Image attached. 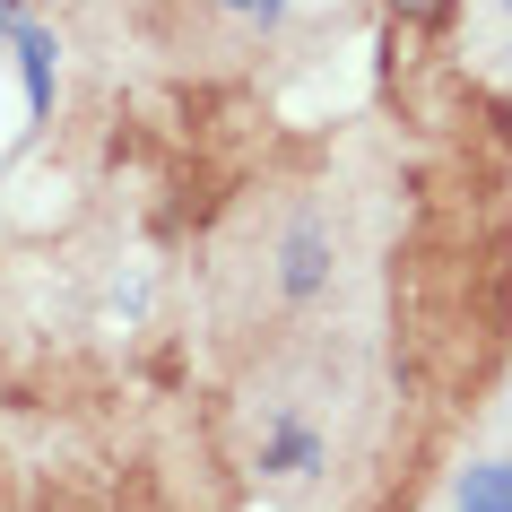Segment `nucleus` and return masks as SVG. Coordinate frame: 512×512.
<instances>
[{"mask_svg": "<svg viewBox=\"0 0 512 512\" xmlns=\"http://www.w3.org/2000/svg\"><path fill=\"white\" fill-rule=\"evenodd\" d=\"M0 27L18 35V61H27V105L44 113V105H53V35H44V27H27L18 9H0Z\"/></svg>", "mask_w": 512, "mask_h": 512, "instance_id": "1", "label": "nucleus"}, {"mask_svg": "<svg viewBox=\"0 0 512 512\" xmlns=\"http://www.w3.org/2000/svg\"><path fill=\"white\" fill-rule=\"evenodd\" d=\"M460 512H512V460H478L460 478Z\"/></svg>", "mask_w": 512, "mask_h": 512, "instance_id": "2", "label": "nucleus"}, {"mask_svg": "<svg viewBox=\"0 0 512 512\" xmlns=\"http://www.w3.org/2000/svg\"><path fill=\"white\" fill-rule=\"evenodd\" d=\"M287 296H313V287H322V226H296V235H287Z\"/></svg>", "mask_w": 512, "mask_h": 512, "instance_id": "3", "label": "nucleus"}, {"mask_svg": "<svg viewBox=\"0 0 512 512\" xmlns=\"http://www.w3.org/2000/svg\"><path fill=\"white\" fill-rule=\"evenodd\" d=\"M278 469H313V434H287L278 443Z\"/></svg>", "mask_w": 512, "mask_h": 512, "instance_id": "4", "label": "nucleus"}, {"mask_svg": "<svg viewBox=\"0 0 512 512\" xmlns=\"http://www.w3.org/2000/svg\"><path fill=\"white\" fill-rule=\"evenodd\" d=\"M217 9H235V18H278L287 0H217Z\"/></svg>", "mask_w": 512, "mask_h": 512, "instance_id": "5", "label": "nucleus"}, {"mask_svg": "<svg viewBox=\"0 0 512 512\" xmlns=\"http://www.w3.org/2000/svg\"><path fill=\"white\" fill-rule=\"evenodd\" d=\"M408 18H443V0H400Z\"/></svg>", "mask_w": 512, "mask_h": 512, "instance_id": "6", "label": "nucleus"}, {"mask_svg": "<svg viewBox=\"0 0 512 512\" xmlns=\"http://www.w3.org/2000/svg\"><path fill=\"white\" fill-rule=\"evenodd\" d=\"M504 9H512V0H504Z\"/></svg>", "mask_w": 512, "mask_h": 512, "instance_id": "7", "label": "nucleus"}]
</instances>
